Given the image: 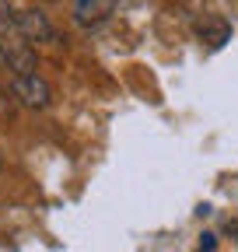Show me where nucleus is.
<instances>
[{
    "instance_id": "1",
    "label": "nucleus",
    "mask_w": 238,
    "mask_h": 252,
    "mask_svg": "<svg viewBox=\"0 0 238 252\" xmlns=\"http://www.w3.org/2000/svg\"><path fill=\"white\" fill-rule=\"evenodd\" d=\"M11 91H14V98L25 105V109H46L53 102V88L46 84L42 74H21L11 81Z\"/></svg>"
},
{
    "instance_id": "6",
    "label": "nucleus",
    "mask_w": 238,
    "mask_h": 252,
    "mask_svg": "<svg viewBox=\"0 0 238 252\" xmlns=\"http://www.w3.org/2000/svg\"><path fill=\"white\" fill-rule=\"evenodd\" d=\"M203 238H207V242L200 245V252H214V245H217V242H214V235H203Z\"/></svg>"
},
{
    "instance_id": "2",
    "label": "nucleus",
    "mask_w": 238,
    "mask_h": 252,
    "mask_svg": "<svg viewBox=\"0 0 238 252\" xmlns=\"http://www.w3.org/2000/svg\"><path fill=\"white\" fill-rule=\"evenodd\" d=\"M14 25H18V32H21L25 42H56V32H53L49 18H46L39 7L14 11Z\"/></svg>"
},
{
    "instance_id": "5",
    "label": "nucleus",
    "mask_w": 238,
    "mask_h": 252,
    "mask_svg": "<svg viewBox=\"0 0 238 252\" xmlns=\"http://www.w3.org/2000/svg\"><path fill=\"white\" fill-rule=\"evenodd\" d=\"M119 0H74V21L84 25V28H91L98 21H105L112 11H116Z\"/></svg>"
},
{
    "instance_id": "3",
    "label": "nucleus",
    "mask_w": 238,
    "mask_h": 252,
    "mask_svg": "<svg viewBox=\"0 0 238 252\" xmlns=\"http://www.w3.org/2000/svg\"><path fill=\"white\" fill-rule=\"evenodd\" d=\"M0 53H4V63H7V70L14 77L21 74H35V49L28 46L21 35L14 39H0Z\"/></svg>"
},
{
    "instance_id": "8",
    "label": "nucleus",
    "mask_w": 238,
    "mask_h": 252,
    "mask_svg": "<svg viewBox=\"0 0 238 252\" xmlns=\"http://www.w3.org/2000/svg\"><path fill=\"white\" fill-rule=\"evenodd\" d=\"M0 4H4V0H0Z\"/></svg>"
},
{
    "instance_id": "4",
    "label": "nucleus",
    "mask_w": 238,
    "mask_h": 252,
    "mask_svg": "<svg viewBox=\"0 0 238 252\" xmlns=\"http://www.w3.org/2000/svg\"><path fill=\"white\" fill-rule=\"evenodd\" d=\"M196 35H200V42H207L210 49H221V46L231 39V25H228L221 14H203V18L196 21Z\"/></svg>"
},
{
    "instance_id": "7",
    "label": "nucleus",
    "mask_w": 238,
    "mask_h": 252,
    "mask_svg": "<svg viewBox=\"0 0 238 252\" xmlns=\"http://www.w3.org/2000/svg\"><path fill=\"white\" fill-rule=\"evenodd\" d=\"M0 70H4V53H0Z\"/></svg>"
}]
</instances>
